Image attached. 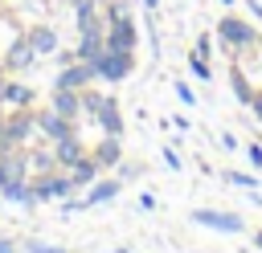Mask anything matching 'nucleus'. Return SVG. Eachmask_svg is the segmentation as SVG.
Here are the masks:
<instances>
[{
	"mask_svg": "<svg viewBox=\"0 0 262 253\" xmlns=\"http://www.w3.org/2000/svg\"><path fill=\"white\" fill-rule=\"evenodd\" d=\"M29 147H12L0 151V200L20 204V208H37L33 184H29Z\"/></svg>",
	"mask_w": 262,
	"mask_h": 253,
	"instance_id": "f257e3e1",
	"label": "nucleus"
},
{
	"mask_svg": "<svg viewBox=\"0 0 262 253\" xmlns=\"http://www.w3.org/2000/svg\"><path fill=\"white\" fill-rule=\"evenodd\" d=\"M102 16H106V49L135 53L139 29H135V16H131V4L127 0H102Z\"/></svg>",
	"mask_w": 262,
	"mask_h": 253,
	"instance_id": "f03ea898",
	"label": "nucleus"
},
{
	"mask_svg": "<svg viewBox=\"0 0 262 253\" xmlns=\"http://www.w3.org/2000/svg\"><path fill=\"white\" fill-rule=\"evenodd\" d=\"M213 37L221 41V49H225L229 57H242V53H250V49L258 45V29H254L250 20H242V16H233V12H225V16L217 20Z\"/></svg>",
	"mask_w": 262,
	"mask_h": 253,
	"instance_id": "7ed1b4c3",
	"label": "nucleus"
},
{
	"mask_svg": "<svg viewBox=\"0 0 262 253\" xmlns=\"http://www.w3.org/2000/svg\"><path fill=\"white\" fill-rule=\"evenodd\" d=\"M33 135H37V110H12L4 114V127H0V151L29 147Z\"/></svg>",
	"mask_w": 262,
	"mask_h": 253,
	"instance_id": "20e7f679",
	"label": "nucleus"
},
{
	"mask_svg": "<svg viewBox=\"0 0 262 253\" xmlns=\"http://www.w3.org/2000/svg\"><path fill=\"white\" fill-rule=\"evenodd\" d=\"M29 184H33V196H37V204H45V200H70L78 188H74V180H70V171H61V167H53V171H41V175H29Z\"/></svg>",
	"mask_w": 262,
	"mask_h": 253,
	"instance_id": "39448f33",
	"label": "nucleus"
},
{
	"mask_svg": "<svg viewBox=\"0 0 262 253\" xmlns=\"http://www.w3.org/2000/svg\"><path fill=\"white\" fill-rule=\"evenodd\" d=\"M94 65V73H98V82H127L131 78V69H135V53H123V49H106L102 45V53L90 61Z\"/></svg>",
	"mask_w": 262,
	"mask_h": 253,
	"instance_id": "423d86ee",
	"label": "nucleus"
},
{
	"mask_svg": "<svg viewBox=\"0 0 262 253\" xmlns=\"http://www.w3.org/2000/svg\"><path fill=\"white\" fill-rule=\"evenodd\" d=\"M0 61H4L8 78H25L29 69H37V61H41V57H37V49L25 41V33H20V37H16V41H12V45L0 53Z\"/></svg>",
	"mask_w": 262,
	"mask_h": 253,
	"instance_id": "0eeeda50",
	"label": "nucleus"
},
{
	"mask_svg": "<svg viewBox=\"0 0 262 253\" xmlns=\"http://www.w3.org/2000/svg\"><path fill=\"white\" fill-rule=\"evenodd\" d=\"M0 106H4V114H12V110H37V94H33V86L25 78H4Z\"/></svg>",
	"mask_w": 262,
	"mask_h": 253,
	"instance_id": "6e6552de",
	"label": "nucleus"
},
{
	"mask_svg": "<svg viewBox=\"0 0 262 253\" xmlns=\"http://www.w3.org/2000/svg\"><path fill=\"white\" fill-rule=\"evenodd\" d=\"M192 224H205V229L229 233V237L246 233V220H242L237 212H225V208H196V212H192Z\"/></svg>",
	"mask_w": 262,
	"mask_h": 253,
	"instance_id": "1a4fd4ad",
	"label": "nucleus"
},
{
	"mask_svg": "<svg viewBox=\"0 0 262 253\" xmlns=\"http://www.w3.org/2000/svg\"><path fill=\"white\" fill-rule=\"evenodd\" d=\"M94 82H98V73H94L90 61L57 65V78H53V86H61V90H86V86H94Z\"/></svg>",
	"mask_w": 262,
	"mask_h": 253,
	"instance_id": "9d476101",
	"label": "nucleus"
},
{
	"mask_svg": "<svg viewBox=\"0 0 262 253\" xmlns=\"http://www.w3.org/2000/svg\"><path fill=\"white\" fill-rule=\"evenodd\" d=\"M78 127L66 118V114H57L53 106H41L37 110V135L45 139V143H57V139H66V135H74Z\"/></svg>",
	"mask_w": 262,
	"mask_h": 253,
	"instance_id": "9b49d317",
	"label": "nucleus"
},
{
	"mask_svg": "<svg viewBox=\"0 0 262 253\" xmlns=\"http://www.w3.org/2000/svg\"><path fill=\"white\" fill-rule=\"evenodd\" d=\"M94 127H98V135H123V110H119V98L115 94H102V102H98V110H94Z\"/></svg>",
	"mask_w": 262,
	"mask_h": 253,
	"instance_id": "f8f14e48",
	"label": "nucleus"
},
{
	"mask_svg": "<svg viewBox=\"0 0 262 253\" xmlns=\"http://www.w3.org/2000/svg\"><path fill=\"white\" fill-rule=\"evenodd\" d=\"M90 155L98 159V167H119L123 163V135H98Z\"/></svg>",
	"mask_w": 262,
	"mask_h": 253,
	"instance_id": "ddd939ff",
	"label": "nucleus"
},
{
	"mask_svg": "<svg viewBox=\"0 0 262 253\" xmlns=\"http://www.w3.org/2000/svg\"><path fill=\"white\" fill-rule=\"evenodd\" d=\"M49 106H53L57 114H66L70 122H78V118H82V90H61V86H53Z\"/></svg>",
	"mask_w": 262,
	"mask_h": 253,
	"instance_id": "4468645a",
	"label": "nucleus"
},
{
	"mask_svg": "<svg viewBox=\"0 0 262 253\" xmlns=\"http://www.w3.org/2000/svg\"><path fill=\"white\" fill-rule=\"evenodd\" d=\"M25 41L37 49V57H49V53H57V49H61V41H57V29H53V24H33V29L25 33Z\"/></svg>",
	"mask_w": 262,
	"mask_h": 253,
	"instance_id": "2eb2a0df",
	"label": "nucleus"
},
{
	"mask_svg": "<svg viewBox=\"0 0 262 253\" xmlns=\"http://www.w3.org/2000/svg\"><path fill=\"white\" fill-rule=\"evenodd\" d=\"M82 155H86V147H82V139H78V131L53 143V159H57V167H61V171H70V167H74V163H78Z\"/></svg>",
	"mask_w": 262,
	"mask_h": 253,
	"instance_id": "dca6fc26",
	"label": "nucleus"
},
{
	"mask_svg": "<svg viewBox=\"0 0 262 253\" xmlns=\"http://www.w3.org/2000/svg\"><path fill=\"white\" fill-rule=\"evenodd\" d=\"M229 86H233V98H237L242 106H250V102H254V94H258V86L246 78L242 61H233V65H229Z\"/></svg>",
	"mask_w": 262,
	"mask_h": 253,
	"instance_id": "f3484780",
	"label": "nucleus"
},
{
	"mask_svg": "<svg viewBox=\"0 0 262 253\" xmlns=\"http://www.w3.org/2000/svg\"><path fill=\"white\" fill-rule=\"evenodd\" d=\"M98 171H102V167H98V159H94V155L86 151V155H82V159H78V163L70 167V180H74V188L82 192V188H90V184L98 180Z\"/></svg>",
	"mask_w": 262,
	"mask_h": 253,
	"instance_id": "a211bd4d",
	"label": "nucleus"
},
{
	"mask_svg": "<svg viewBox=\"0 0 262 253\" xmlns=\"http://www.w3.org/2000/svg\"><path fill=\"white\" fill-rule=\"evenodd\" d=\"M119 188H123L119 180H94V184L86 188L82 200H86V208H98V204H111V200L119 196Z\"/></svg>",
	"mask_w": 262,
	"mask_h": 253,
	"instance_id": "6ab92c4d",
	"label": "nucleus"
},
{
	"mask_svg": "<svg viewBox=\"0 0 262 253\" xmlns=\"http://www.w3.org/2000/svg\"><path fill=\"white\" fill-rule=\"evenodd\" d=\"M53 167H57V159H53V143H49V147H29V171H33V175L53 171Z\"/></svg>",
	"mask_w": 262,
	"mask_h": 253,
	"instance_id": "aec40b11",
	"label": "nucleus"
},
{
	"mask_svg": "<svg viewBox=\"0 0 262 253\" xmlns=\"http://www.w3.org/2000/svg\"><path fill=\"white\" fill-rule=\"evenodd\" d=\"M188 73H192V78H201V82H209V78H213V65H209V57H201V53H188Z\"/></svg>",
	"mask_w": 262,
	"mask_h": 253,
	"instance_id": "412c9836",
	"label": "nucleus"
},
{
	"mask_svg": "<svg viewBox=\"0 0 262 253\" xmlns=\"http://www.w3.org/2000/svg\"><path fill=\"white\" fill-rule=\"evenodd\" d=\"M98 102H102V94H98L94 86H86V90H82V114H86V118H94V110H98Z\"/></svg>",
	"mask_w": 262,
	"mask_h": 253,
	"instance_id": "4be33fe9",
	"label": "nucleus"
},
{
	"mask_svg": "<svg viewBox=\"0 0 262 253\" xmlns=\"http://www.w3.org/2000/svg\"><path fill=\"white\" fill-rule=\"evenodd\" d=\"M225 180H229L233 188H258V180H254L250 171H233V167H225Z\"/></svg>",
	"mask_w": 262,
	"mask_h": 253,
	"instance_id": "5701e85b",
	"label": "nucleus"
},
{
	"mask_svg": "<svg viewBox=\"0 0 262 253\" xmlns=\"http://www.w3.org/2000/svg\"><path fill=\"white\" fill-rule=\"evenodd\" d=\"M192 53H201V57H213V33H201L196 37V49Z\"/></svg>",
	"mask_w": 262,
	"mask_h": 253,
	"instance_id": "b1692460",
	"label": "nucleus"
},
{
	"mask_svg": "<svg viewBox=\"0 0 262 253\" xmlns=\"http://www.w3.org/2000/svg\"><path fill=\"white\" fill-rule=\"evenodd\" d=\"M29 253H70L61 245H49V241H29Z\"/></svg>",
	"mask_w": 262,
	"mask_h": 253,
	"instance_id": "393cba45",
	"label": "nucleus"
},
{
	"mask_svg": "<svg viewBox=\"0 0 262 253\" xmlns=\"http://www.w3.org/2000/svg\"><path fill=\"white\" fill-rule=\"evenodd\" d=\"M176 98H180L184 106H192V102H196V94H192V86H188V82H176Z\"/></svg>",
	"mask_w": 262,
	"mask_h": 253,
	"instance_id": "a878e982",
	"label": "nucleus"
},
{
	"mask_svg": "<svg viewBox=\"0 0 262 253\" xmlns=\"http://www.w3.org/2000/svg\"><path fill=\"white\" fill-rule=\"evenodd\" d=\"M246 159H250L254 167H262V147H258V143H250V147H246Z\"/></svg>",
	"mask_w": 262,
	"mask_h": 253,
	"instance_id": "bb28decb",
	"label": "nucleus"
},
{
	"mask_svg": "<svg viewBox=\"0 0 262 253\" xmlns=\"http://www.w3.org/2000/svg\"><path fill=\"white\" fill-rule=\"evenodd\" d=\"M164 163H168L172 171H180V159H176V151H172V147H164Z\"/></svg>",
	"mask_w": 262,
	"mask_h": 253,
	"instance_id": "cd10ccee",
	"label": "nucleus"
},
{
	"mask_svg": "<svg viewBox=\"0 0 262 253\" xmlns=\"http://www.w3.org/2000/svg\"><path fill=\"white\" fill-rule=\"evenodd\" d=\"M250 110H254V118L262 122V86H258V94H254V102H250Z\"/></svg>",
	"mask_w": 262,
	"mask_h": 253,
	"instance_id": "c85d7f7f",
	"label": "nucleus"
},
{
	"mask_svg": "<svg viewBox=\"0 0 262 253\" xmlns=\"http://www.w3.org/2000/svg\"><path fill=\"white\" fill-rule=\"evenodd\" d=\"M254 69H258V78H262V37H258V45H254Z\"/></svg>",
	"mask_w": 262,
	"mask_h": 253,
	"instance_id": "c756f323",
	"label": "nucleus"
},
{
	"mask_svg": "<svg viewBox=\"0 0 262 253\" xmlns=\"http://www.w3.org/2000/svg\"><path fill=\"white\" fill-rule=\"evenodd\" d=\"M0 253H16V241L12 237H0Z\"/></svg>",
	"mask_w": 262,
	"mask_h": 253,
	"instance_id": "7c9ffc66",
	"label": "nucleus"
},
{
	"mask_svg": "<svg viewBox=\"0 0 262 253\" xmlns=\"http://www.w3.org/2000/svg\"><path fill=\"white\" fill-rule=\"evenodd\" d=\"M246 4H250V12H254V16L262 20V4H258V0H246Z\"/></svg>",
	"mask_w": 262,
	"mask_h": 253,
	"instance_id": "2f4dec72",
	"label": "nucleus"
},
{
	"mask_svg": "<svg viewBox=\"0 0 262 253\" xmlns=\"http://www.w3.org/2000/svg\"><path fill=\"white\" fill-rule=\"evenodd\" d=\"M143 8H147V12H156V8H160V0H143Z\"/></svg>",
	"mask_w": 262,
	"mask_h": 253,
	"instance_id": "473e14b6",
	"label": "nucleus"
},
{
	"mask_svg": "<svg viewBox=\"0 0 262 253\" xmlns=\"http://www.w3.org/2000/svg\"><path fill=\"white\" fill-rule=\"evenodd\" d=\"M4 78H8V69H4V61H0V86H4Z\"/></svg>",
	"mask_w": 262,
	"mask_h": 253,
	"instance_id": "72a5a7b5",
	"label": "nucleus"
},
{
	"mask_svg": "<svg viewBox=\"0 0 262 253\" xmlns=\"http://www.w3.org/2000/svg\"><path fill=\"white\" fill-rule=\"evenodd\" d=\"M254 245H258V249H262V233H254Z\"/></svg>",
	"mask_w": 262,
	"mask_h": 253,
	"instance_id": "f704fd0d",
	"label": "nucleus"
},
{
	"mask_svg": "<svg viewBox=\"0 0 262 253\" xmlns=\"http://www.w3.org/2000/svg\"><path fill=\"white\" fill-rule=\"evenodd\" d=\"M0 127H4V106H0Z\"/></svg>",
	"mask_w": 262,
	"mask_h": 253,
	"instance_id": "c9c22d12",
	"label": "nucleus"
},
{
	"mask_svg": "<svg viewBox=\"0 0 262 253\" xmlns=\"http://www.w3.org/2000/svg\"><path fill=\"white\" fill-rule=\"evenodd\" d=\"M115 253H131V249H115Z\"/></svg>",
	"mask_w": 262,
	"mask_h": 253,
	"instance_id": "e433bc0d",
	"label": "nucleus"
},
{
	"mask_svg": "<svg viewBox=\"0 0 262 253\" xmlns=\"http://www.w3.org/2000/svg\"><path fill=\"white\" fill-rule=\"evenodd\" d=\"M221 4H229V8H233V0H221Z\"/></svg>",
	"mask_w": 262,
	"mask_h": 253,
	"instance_id": "4c0bfd02",
	"label": "nucleus"
}]
</instances>
